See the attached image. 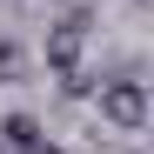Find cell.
<instances>
[{
    "label": "cell",
    "instance_id": "1",
    "mask_svg": "<svg viewBox=\"0 0 154 154\" xmlns=\"http://www.w3.org/2000/svg\"><path fill=\"white\" fill-rule=\"evenodd\" d=\"M100 121L121 127V134H141L147 127V87L141 81H100Z\"/></svg>",
    "mask_w": 154,
    "mask_h": 154
},
{
    "label": "cell",
    "instance_id": "2",
    "mask_svg": "<svg viewBox=\"0 0 154 154\" xmlns=\"http://www.w3.org/2000/svg\"><path fill=\"white\" fill-rule=\"evenodd\" d=\"M81 40H87V14H74V20H60V27L47 34V60L60 74H81Z\"/></svg>",
    "mask_w": 154,
    "mask_h": 154
},
{
    "label": "cell",
    "instance_id": "3",
    "mask_svg": "<svg viewBox=\"0 0 154 154\" xmlns=\"http://www.w3.org/2000/svg\"><path fill=\"white\" fill-rule=\"evenodd\" d=\"M34 141H47L34 114H7V121H0V147H7V154H27Z\"/></svg>",
    "mask_w": 154,
    "mask_h": 154
},
{
    "label": "cell",
    "instance_id": "4",
    "mask_svg": "<svg viewBox=\"0 0 154 154\" xmlns=\"http://www.w3.org/2000/svg\"><path fill=\"white\" fill-rule=\"evenodd\" d=\"M14 74H20V47H14V40H0V81H14Z\"/></svg>",
    "mask_w": 154,
    "mask_h": 154
},
{
    "label": "cell",
    "instance_id": "5",
    "mask_svg": "<svg viewBox=\"0 0 154 154\" xmlns=\"http://www.w3.org/2000/svg\"><path fill=\"white\" fill-rule=\"evenodd\" d=\"M27 154H60V147H54V141H34V147H27Z\"/></svg>",
    "mask_w": 154,
    "mask_h": 154
}]
</instances>
